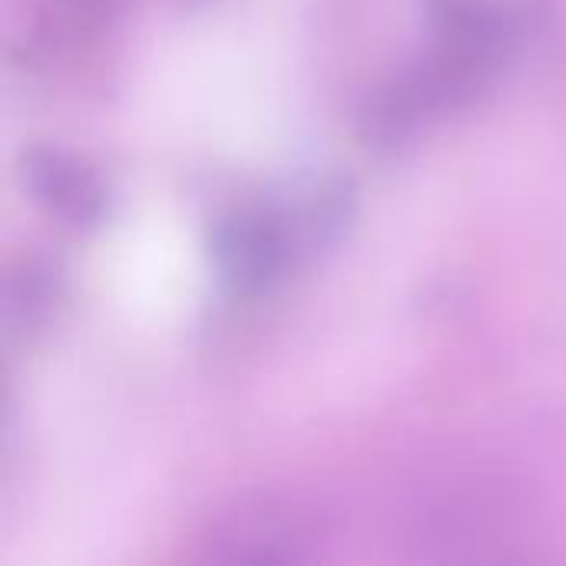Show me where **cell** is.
<instances>
[{
    "instance_id": "obj_3",
    "label": "cell",
    "mask_w": 566,
    "mask_h": 566,
    "mask_svg": "<svg viewBox=\"0 0 566 566\" xmlns=\"http://www.w3.org/2000/svg\"><path fill=\"white\" fill-rule=\"evenodd\" d=\"M229 560H295L302 544V524L282 521V514L259 507L255 514H239L216 537Z\"/></svg>"
},
{
    "instance_id": "obj_2",
    "label": "cell",
    "mask_w": 566,
    "mask_h": 566,
    "mask_svg": "<svg viewBox=\"0 0 566 566\" xmlns=\"http://www.w3.org/2000/svg\"><path fill=\"white\" fill-rule=\"evenodd\" d=\"M23 186L46 216L73 229L96 226L109 202L103 176L66 149H33L23 159Z\"/></svg>"
},
{
    "instance_id": "obj_1",
    "label": "cell",
    "mask_w": 566,
    "mask_h": 566,
    "mask_svg": "<svg viewBox=\"0 0 566 566\" xmlns=\"http://www.w3.org/2000/svg\"><path fill=\"white\" fill-rule=\"evenodd\" d=\"M355 219V189L335 172H305L229 206L209 229V265L222 295H272L305 259L335 245Z\"/></svg>"
}]
</instances>
